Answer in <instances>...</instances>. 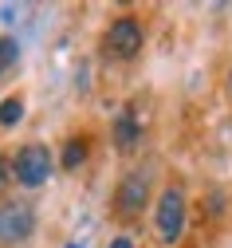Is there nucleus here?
<instances>
[{
  "mask_svg": "<svg viewBox=\"0 0 232 248\" xmlns=\"http://www.w3.org/2000/svg\"><path fill=\"white\" fill-rule=\"evenodd\" d=\"M154 229H157L161 244H177L181 240V232H185V189L181 185H165L161 189L157 209H154Z\"/></svg>",
  "mask_w": 232,
  "mask_h": 248,
  "instance_id": "f257e3e1",
  "label": "nucleus"
},
{
  "mask_svg": "<svg viewBox=\"0 0 232 248\" xmlns=\"http://www.w3.org/2000/svg\"><path fill=\"white\" fill-rule=\"evenodd\" d=\"M55 162H51V150L40 146V142H28L16 150V158H12V177L24 185V189H40V185L51 177Z\"/></svg>",
  "mask_w": 232,
  "mask_h": 248,
  "instance_id": "f03ea898",
  "label": "nucleus"
},
{
  "mask_svg": "<svg viewBox=\"0 0 232 248\" xmlns=\"http://www.w3.org/2000/svg\"><path fill=\"white\" fill-rule=\"evenodd\" d=\"M31 232H36V209H31V201H4L0 205V244L4 248L24 244Z\"/></svg>",
  "mask_w": 232,
  "mask_h": 248,
  "instance_id": "7ed1b4c3",
  "label": "nucleus"
},
{
  "mask_svg": "<svg viewBox=\"0 0 232 248\" xmlns=\"http://www.w3.org/2000/svg\"><path fill=\"white\" fill-rule=\"evenodd\" d=\"M146 205H150V177L142 170H130L114 189V213L122 221H134V217H142Z\"/></svg>",
  "mask_w": 232,
  "mask_h": 248,
  "instance_id": "20e7f679",
  "label": "nucleus"
},
{
  "mask_svg": "<svg viewBox=\"0 0 232 248\" xmlns=\"http://www.w3.org/2000/svg\"><path fill=\"white\" fill-rule=\"evenodd\" d=\"M103 44H107V51H110L114 59H134V55L142 51V44H146V32H142V24H138L134 16H118V20L107 28Z\"/></svg>",
  "mask_w": 232,
  "mask_h": 248,
  "instance_id": "39448f33",
  "label": "nucleus"
},
{
  "mask_svg": "<svg viewBox=\"0 0 232 248\" xmlns=\"http://www.w3.org/2000/svg\"><path fill=\"white\" fill-rule=\"evenodd\" d=\"M110 134H114V150H122V154H130V150L142 142V126H138V118H134V107H122L118 110Z\"/></svg>",
  "mask_w": 232,
  "mask_h": 248,
  "instance_id": "423d86ee",
  "label": "nucleus"
},
{
  "mask_svg": "<svg viewBox=\"0 0 232 248\" xmlns=\"http://www.w3.org/2000/svg\"><path fill=\"white\" fill-rule=\"evenodd\" d=\"M63 170H79L87 162V138H67V146H63Z\"/></svg>",
  "mask_w": 232,
  "mask_h": 248,
  "instance_id": "0eeeda50",
  "label": "nucleus"
},
{
  "mask_svg": "<svg viewBox=\"0 0 232 248\" xmlns=\"http://www.w3.org/2000/svg\"><path fill=\"white\" fill-rule=\"evenodd\" d=\"M20 118H24V99L20 95H8L4 103H0V126H16Z\"/></svg>",
  "mask_w": 232,
  "mask_h": 248,
  "instance_id": "6e6552de",
  "label": "nucleus"
},
{
  "mask_svg": "<svg viewBox=\"0 0 232 248\" xmlns=\"http://www.w3.org/2000/svg\"><path fill=\"white\" fill-rule=\"evenodd\" d=\"M16 59H20V44L12 36H0V75H8L16 67Z\"/></svg>",
  "mask_w": 232,
  "mask_h": 248,
  "instance_id": "1a4fd4ad",
  "label": "nucleus"
},
{
  "mask_svg": "<svg viewBox=\"0 0 232 248\" xmlns=\"http://www.w3.org/2000/svg\"><path fill=\"white\" fill-rule=\"evenodd\" d=\"M8 181H12V158H4V154H0V197H4Z\"/></svg>",
  "mask_w": 232,
  "mask_h": 248,
  "instance_id": "9d476101",
  "label": "nucleus"
},
{
  "mask_svg": "<svg viewBox=\"0 0 232 248\" xmlns=\"http://www.w3.org/2000/svg\"><path fill=\"white\" fill-rule=\"evenodd\" d=\"M107 248H134V240H130V236H114Z\"/></svg>",
  "mask_w": 232,
  "mask_h": 248,
  "instance_id": "9b49d317",
  "label": "nucleus"
},
{
  "mask_svg": "<svg viewBox=\"0 0 232 248\" xmlns=\"http://www.w3.org/2000/svg\"><path fill=\"white\" fill-rule=\"evenodd\" d=\"M228 99H232V71H228Z\"/></svg>",
  "mask_w": 232,
  "mask_h": 248,
  "instance_id": "f8f14e48",
  "label": "nucleus"
},
{
  "mask_svg": "<svg viewBox=\"0 0 232 248\" xmlns=\"http://www.w3.org/2000/svg\"><path fill=\"white\" fill-rule=\"evenodd\" d=\"M67 248H87V244H67Z\"/></svg>",
  "mask_w": 232,
  "mask_h": 248,
  "instance_id": "ddd939ff",
  "label": "nucleus"
}]
</instances>
